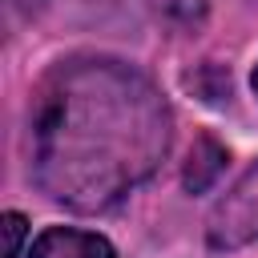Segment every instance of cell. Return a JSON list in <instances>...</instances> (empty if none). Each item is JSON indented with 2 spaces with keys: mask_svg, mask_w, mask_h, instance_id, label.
<instances>
[{
  "mask_svg": "<svg viewBox=\"0 0 258 258\" xmlns=\"http://www.w3.org/2000/svg\"><path fill=\"white\" fill-rule=\"evenodd\" d=\"M250 85H254V97H258V64H254V77H250Z\"/></svg>",
  "mask_w": 258,
  "mask_h": 258,
  "instance_id": "obj_6",
  "label": "cell"
},
{
  "mask_svg": "<svg viewBox=\"0 0 258 258\" xmlns=\"http://www.w3.org/2000/svg\"><path fill=\"white\" fill-rule=\"evenodd\" d=\"M250 242H258V161L206 214V246L210 250H242Z\"/></svg>",
  "mask_w": 258,
  "mask_h": 258,
  "instance_id": "obj_2",
  "label": "cell"
},
{
  "mask_svg": "<svg viewBox=\"0 0 258 258\" xmlns=\"http://www.w3.org/2000/svg\"><path fill=\"white\" fill-rule=\"evenodd\" d=\"M226 161H230L226 145H222L214 133H202V137L194 141L189 161H185V173H181L185 189H189V194H206V189L218 181V173L226 169Z\"/></svg>",
  "mask_w": 258,
  "mask_h": 258,
  "instance_id": "obj_4",
  "label": "cell"
},
{
  "mask_svg": "<svg viewBox=\"0 0 258 258\" xmlns=\"http://www.w3.org/2000/svg\"><path fill=\"white\" fill-rule=\"evenodd\" d=\"M173 145L165 93L129 60L81 52L56 60L28 105V173L77 214L113 210L149 181Z\"/></svg>",
  "mask_w": 258,
  "mask_h": 258,
  "instance_id": "obj_1",
  "label": "cell"
},
{
  "mask_svg": "<svg viewBox=\"0 0 258 258\" xmlns=\"http://www.w3.org/2000/svg\"><path fill=\"white\" fill-rule=\"evenodd\" d=\"M28 258H117V250L105 234L73 230V226H48L32 238Z\"/></svg>",
  "mask_w": 258,
  "mask_h": 258,
  "instance_id": "obj_3",
  "label": "cell"
},
{
  "mask_svg": "<svg viewBox=\"0 0 258 258\" xmlns=\"http://www.w3.org/2000/svg\"><path fill=\"white\" fill-rule=\"evenodd\" d=\"M0 234H4V258H20V246H24V238H28V218L24 214H16V210H8L4 218H0Z\"/></svg>",
  "mask_w": 258,
  "mask_h": 258,
  "instance_id": "obj_5",
  "label": "cell"
}]
</instances>
